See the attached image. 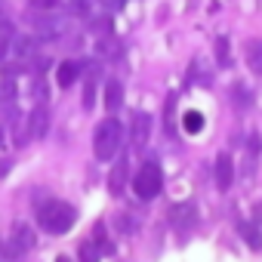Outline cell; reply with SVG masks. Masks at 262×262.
Listing matches in <instances>:
<instances>
[{"label":"cell","mask_w":262,"mask_h":262,"mask_svg":"<svg viewBox=\"0 0 262 262\" xmlns=\"http://www.w3.org/2000/svg\"><path fill=\"white\" fill-rule=\"evenodd\" d=\"M216 62H219L222 68H228V65H231V50H228V37H219V40H216Z\"/></svg>","instance_id":"cell-23"},{"label":"cell","mask_w":262,"mask_h":262,"mask_svg":"<svg viewBox=\"0 0 262 262\" xmlns=\"http://www.w3.org/2000/svg\"><path fill=\"white\" fill-rule=\"evenodd\" d=\"M0 19H7V7L4 4H0Z\"/></svg>","instance_id":"cell-33"},{"label":"cell","mask_w":262,"mask_h":262,"mask_svg":"<svg viewBox=\"0 0 262 262\" xmlns=\"http://www.w3.org/2000/svg\"><path fill=\"white\" fill-rule=\"evenodd\" d=\"M16 99V83H13V77H4L0 80V105H10Z\"/></svg>","instance_id":"cell-24"},{"label":"cell","mask_w":262,"mask_h":262,"mask_svg":"<svg viewBox=\"0 0 262 262\" xmlns=\"http://www.w3.org/2000/svg\"><path fill=\"white\" fill-rule=\"evenodd\" d=\"M80 77H83V62H74V59H65V62L59 65V71H56V83H59L62 90L74 86Z\"/></svg>","instance_id":"cell-11"},{"label":"cell","mask_w":262,"mask_h":262,"mask_svg":"<svg viewBox=\"0 0 262 262\" xmlns=\"http://www.w3.org/2000/svg\"><path fill=\"white\" fill-rule=\"evenodd\" d=\"M31 93H34V99H37V102H43V99L50 96V90H47V83H43L40 77H34V83H31Z\"/></svg>","instance_id":"cell-28"},{"label":"cell","mask_w":262,"mask_h":262,"mask_svg":"<svg viewBox=\"0 0 262 262\" xmlns=\"http://www.w3.org/2000/svg\"><path fill=\"white\" fill-rule=\"evenodd\" d=\"M244 59H247V68L253 74H262V40H247Z\"/></svg>","instance_id":"cell-14"},{"label":"cell","mask_w":262,"mask_h":262,"mask_svg":"<svg viewBox=\"0 0 262 262\" xmlns=\"http://www.w3.org/2000/svg\"><path fill=\"white\" fill-rule=\"evenodd\" d=\"M237 234L247 241L250 250H262V234H259V225L256 222H250V219L247 222H237Z\"/></svg>","instance_id":"cell-15"},{"label":"cell","mask_w":262,"mask_h":262,"mask_svg":"<svg viewBox=\"0 0 262 262\" xmlns=\"http://www.w3.org/2000/svg\"><path fill=\"white\" fill-rule=\"evenodd\" d=\"M188 80H191V83L198 80L201 86H213V74L207 71V62H204V59H194V62H191V74H188Z\"/></svg>","instance_id":"cell-18"},{"label":"cell","mask_w":262,"mask_h":262,"mask_svg":"<svg viewBox=\"0 0 262 262\" xmlns=\"http://www.w3.org/2000/svg\"><path fill=\"white\" fill-rule=\"evenodd\" d=\"M234 102H237V108H250V105H253V93L237 83V86H234Z\"/></svg>","instance_id":"cell-26"},{"label":"cell","mask_w":262,"mask_h":262,"mask_svg":"<svg viewBox=\"0 0 262 262\" xmlns=\"http://www.w3.org/2000/svg\"><path fill=\"white\" fill-rule=\"evenodd\" d=\"M126 182H129V158L123 155V158H117V164L108 173V194L111 198H120L123 188H126Z\"/></svg>","instance_id":"cell-10"},{"label":"cell","mask_w":262,"mask_h":262,"mask_svg":"<svg viewBox=\"0 0 262 262\" xmlns=\"http://www.w3.org/2000/svg\"><path fill=\"white\" fill-rule=\"evenodd\" d=\"M111 7H117V10H120V7H126V0H111Z\"/></svg>","instance_id":"cell-30"},{"label":"cell","mask_w":262,"mask_h":262,"mask_svg":"<svg viewBox=\"0 0 262 262\" xmlns=\"http://www.w3.org/2000/svg\"><path fill=\"white\" fill-rule=\"evenodd\" d=\"M170 228L179 237H188L198 228V204L194 201H179L170 207Z\"/></svg>","instance_id":"cell-4"},{"label":"cell","mask_w":262,"mask_h":262,"mask_svg":"<svg viewBox=\"0 0 262 262\" xmlns=\"http://www.w3.org/2000/svg\"><path fill=\"white\" fill-rule=\"evenodd\" d=\"M13 53H16L19 59H31V56L37 53V40H34L31 34H19V37L13 40Z\"/></svg>","instance_id":"cell-17"},{"label":"cell","mask_w":262,"mask_h":262,"mask_svg":"<svg viewBox=\"0 0 262 262\" xmlns=\"http://www.w3.org/2000/svg\"><path fill=\"white\" fill-rule=\"evenodd\" d=\"M259 145H262L259 133H250V139H247V151H244V173H247V176H253V173H256V158H259Z\"/></svg>","instance_id":"cell-13"},{"label":"cell","mask_w":262,"mask_h":262,"mask_svg":"<svg viewBox=\"0 0 262 262\" xmlns=\"http://www.w3.org/2000/svg\"><path fill=\"white\" fill-rule=\"evenodd\" d=\"M93 237H96V247H99V253L102 256H114V241L108 237V228H105V222H96L93 225Z\"/></svg>","instance_id":"cell-16"},{"label":"cell","mask_w":262,"mask_h":262,"mask_svg":"<svg viewBox=\"0 0 262 262\" xmlns=\"http://www.w3.org/2000/svg\"><path fill=\"white\" fill-rule=\"evenodd\" d=\"M25 22H28V28H31L37 37H43V40L65 34V19L53 16V10H37V13H31Z\"/></svg>","instance_id":"cell-5"},{"label":"cell","mask_w":262,"mask_h":262,"mask_svg":"<svg viewBox=\"0 0 262 262\" xmlns=\"http://www.w3.org/2000/svg\"><path fill=\"white\" fill-rule=\"evenodd\" d=\"M133 191L139 201H155L161 191H164V173L158 167V161H145L136 176H133Z\"/></svg>","instance_id":"cell-3"},{"label":"cell","mask_w":262,"mask_h":262,"mask_svg":"<svg viewBox=\"0 0 262 262\" xmlns=\"http://www.w3.org/2000/svg\"><path fill=\"white\" fill-rule=\"evenodd\" d=\"M10 244H13L16 253H31V250L37 247V234H34V228H31L28 222H13V228H10Z\"/></svg>","instance_id":"cell-9"},{"label":"cell","mask_w":262,"mask_h":262,"mask_svg":"<svg viewBox=\"0 0 262 262\" xmlns=\"http://www.w3.org/2000/svg\"><path fill=\"white\" fill-rule=\"evenodd\" d=\"M151 139V114L145 111H133V120H129V142H133L136 151H142Z\"/></svg>","instance_id":"cell-7"},{"label":"cell","mask_w":262,"mask_h":262,"mask_svg":"<svg viewBox=\"0 0 262 262\" xmlns=\"http://www.w3.org/2000/svg\"><path fill=\"white\" fill-rule=\"evenodd\" d=\"M120 142H123V123L117 117H105V120L96 123V129H93V155L99 161H111L120 151Z\"/></svg>","instance_id":"cell-2"},{"label":"cell","mask_w":262,"mask_h":262,"mask_svg":"<svg viewBox=\"0 0 262 262\" xmlns=\"http://www.w3.org/2000/svg\"><path fill=\"white\" fill-rule=\"evenodd\" d=\"M96 53H102L105 59H114V56H117V43H114V37H111V34H105V37L96 43Z\"/></svg>","instance_id":"cell-25"},{"label":"cell","mask_w":262,"mask_h":262,"mask_svg":"<svg viewBox=\"0 0 262 262\" xmlns=\"http://www.w3.org/2000/svg\"><path fill=\"white\" fill-rule=\"evenodd\" d=\"M59 262H68V259H59Z\"/></svg>","instance_id":"cell-34"},{"label":"cell","mask_w":262,"mask_h":262,"mask_svg":"<svg viewBox=\"0 0 262 262\" xmlns=\"http://www.w3.org/2000/svg\"><path fill=\"white\" fill-rule=\"evenodd\" d=\"M37 222L47 234H68L77 222V210L68 204V201H59V198H50L37 207Z\"/></svg>","instance_id":"cell-1"},{"label":"cell","mask_w":262,"mask_h":262,"mask_svg":"<svg viewBox=\"0 0 262 262\" xmlns=\"http://www.w3.org/2000/svg\"><path fill=\"white\" fill-rule=\"evenodd\" d=\"M204 114L201 111H185V117H182V129H185V133L188 136H198L201 133V129H204Z\"/></svg>","instance_id":"cell-19"},{"label":"cell","mask_w":262,"mask_h":262,"mask_svg":"<svg viewBox=\"0 0 262 262\" xmlns=\"http://www.w3.org/2000/svg\"><path fill=\"white\" fill-rule=\"evenodd\" d=\"M96 105V74H86V83H83V99H80V108L83 111H93Z\"/></svg>","instance_id":"cell-20"},{"label":"cell","mask_w":262,"mask_h":262,"mask_svg":"<svg viewBox=\"0 0 262 262\" xmlns=\"http://www.w3.org/2000/svg\"><path fill=\"white\" fill-rule=\"evenodd\" d=\"M114 225H117V231H120V234H136V231H139V222L129 216V213H120V216L114 219Z\"/></svg>","instance_id":"cell-21"},{"label":"cell","mask_w":262,"mask_h":262,"mask_svg":"<svg viewBox=\"0 0 262 262\" xmlns=\"http://www.w3.org/2000/svg\"><path fill=\"white\" fill-rule=\"evenodd\" d=\"M0 262H4V259H0Z\"/></svg>","instance_id":"cell-35"},{"label":"cell","mask_w":262,"mask_h":262,"mask_svg":"<svg viewBox=\"0 0 262 262\" xmlns=\"http://www.w3.org/2000/svg\"><path fill=\"white\" fill-rule=\"evenodd\" d=\"M213 179H216V188L219 191H228L231 182H234V161L228 151H219L216 161H213Z\"/></svg>","instance_id":"cell-8"},{"label":"cell","mask_w":262,"mask_h":262,"mask_svg":"<svg viewBox=\"0 0 262 262\" xmlns=\"http://www.w3.org/2000/svg\"><path fill=\"white\" fill-rule=\"evenodd\" d=\"M4 56H7V43H4V40H0V59H4Z\"/></svg>","instance_id":"cell-32"},{"label":"cell","mask_w":262,"mask_h":262,"mask_svg":"<svg viewBox=\"0 0 262 262\" xmlns=\"http://www.w3.org/2000/svg\"><path fill=\"white\" fill-rule=\"evenodd\" d=\"M7 145V133H4V129H0V148H4Z\"/></svg>","instance_id":"cell-31"},{"label":"cell","mask_w":262,"mask_h":262,"mask_svg":"<svg viewBox=\"0 0 262 262\" xmlns=\"http://www.w3.org/2000/svg\"><path fill=\"white\" fill-rule=\"evenodd\" d=\"M77 259H80V262H99V259H102V253H99V247H96V244L83 241V244L77 247Z\"/></svg>","instance_id":"cell-22"},{"label":"cell","mask_w":262,"mask_h":262,"mask_svg":"<svg viewBox=\"0 0 262 262\" xmlns=\"http://www.w3.org/2000/svg\"><path fill=\"white\" fill-rule=\"evenodd\" d=\"M68 10H71L74 16H90V13H93L90 0H68Z\"/></svg>","instance_id":"cell-27"},{"label":"cell","mask_w":262,"mask_h":262,"mask_svg":"<svg viewBox=\"0 0 262 262\" xmlns=\"http://www.w3.org/2000/svg\"><path fill=\"white\" fill-rule=\"evenodd\" d=\"M120 105H123V83H120L117 77H111V80L105 83V108L114 114Z\"/></svg>","instance_id":"cell-12"},{"label":"cell","mask_w":262,"mask_h":262,"mask_svg":"<svg viewBox=\"0 0 262 262\" xmlns=\"http://www.w3.org/2000/svg\"><path fill=\"white\" fill-rule=\"evenodd\" d=\"M47 133H50V108H47L43 102H37V105L28 111V120H25V136H28V139H34V142H40V139H47Z\"/></svg>","instance_id":"cell-6"},{"label":"cell","mask_w":262,"mask_h":262,"mask_svg":"<svg viewBox=\"0 0 262 262\" xmlns=\"http://www.w3.org/2000/svg\"><path fill=\"white\" fill-rule=\"evenodd\" d=\"M59 4H62V0H31L34 10H56Z\"/></svg>","instance_id":"cell-29"}]
</instances>
